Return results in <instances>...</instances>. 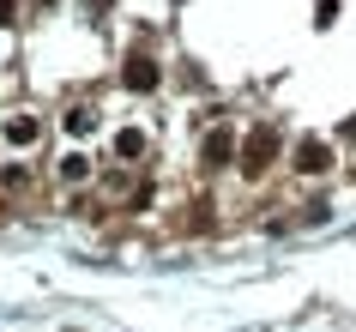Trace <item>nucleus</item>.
Returning <instances> with one entry per match:
<instances>
[{"mask_svg":"<svg viewBox=\"0 0 356 332\" xmlns=\"http://www.w3.org/2000/svg\"><path fill=\"white\" fill-rule=\"evenodd\" d=\"M236 151H242L236 127H211L206 139H200V169H206V175H224V169L236 164Z\"/></svg>","mask_w":356,"mask_h":332,"instance_id":"nucleus-3","label":"nucleus"},{"mask_svg":"<svg viewBox=\"0 0 356 332\" xmlns=\"http://www.w3.org/2000/svg\"><path fill=\"white\" fill-rule=\"evenodd\" d=\"M60 182H67V187L91 182V157H85V151H67V157H60Z\"/></svg>","mask_w":356,"mask_h":332,"instance_id":"nucleus-7","label":"nucleus"},{"mask_svg":"<svg viewBox=\"0 0 356 332\" xmlns=\"http://www.w3.org/2000/svg\"><path fill=\"white\" fill-rule=\"evenodd\" d=\"M0 24H13V0H0Z\"/></svg>","mask_w":356,"mask_h":332,"instance_id":"nucleus-12","label":"nucleus"},{"mask_svg":"<svg viewBox=\"0 0 356 332\" xmlns=\"http://www.w3.org/2000/svg\"><path fill=\"white\" fill-rule=\"evenodd\" d=\"M338 145H356V115H344V127H338Z\"/></svg>","mask_w":356,"mask_h":332,"instance_id":"nucleus-11","label":"nucleus"},{"mask_svg":"<svg viewBox=\"0 0 356 332\" xmlns=\"http://www.w3.org/2000/svg\"><path fill=\"white\" fill-rule=\"evenodd\" d=\"M211 218H218V212H211V200H193V205H188V223H181V230H188V236H206Z\"/></svg>","mask_w":356,"mask_h":332,"instance_id":"nucleus-9","label":"nucleus"},{"mask_svg":"<svg viewBox=\"0 0 356 332\" xmlns=\"http://www.w3.org/2000/svg\"><path fill=\"white\" fill-rule=\"evenodd\" d=\"M0 139H6V145H37V139H42V121H37L31 109H19V115H6Z\"/></svg>","mask_w":356,"mask_h":332,"instance_id":"nucleus-5","label":"nucleus"},{"mask_svg":"<svg viewBox=\"0 0 356 332\" xmlns=\"http://www.w3.org/2000/svg\"><path fill=\"white\" fill-rule=\"evenodd\" d=\"M278 157H284L278 121H260V127L242 139V151H236V169H242V182H266V175L278 169Z\"/></svg>","mask_w":356,"mask_h":332,"instance_id":"nucleus-1","label":"nucleus"},{"mask_svg":"<svg viewBox=\"0 0 356 332\" xmlns=\"http://www.w3.org/2000/svg\"><path fill=\"white\" fill-rule=\"evenodd\" d=\"M290 169H296L302 182L332 175V169H338V139H326V133H302L296 145H290Z\"/></svg>","mask_w":356,"mask_h":332,"instance_id":"nucleus-2","label":"nucleus"},{"mask_svg":"<svg viewBox=\"0 0 356 332\" xmlns=\"http://www.w3.org/2000/svg\"><path fill=\"white\" fill-rule=\"evenodd\" d=\"M121 85L139 91V97H151L157 85H163V73H157V61H151V55H127V61H121Z\"/></svg>","mask_w":356,"mask_h":332,"instance_id":"nucleus-4","label":"nucleus"},{"mask_svg":"<svg viewBox=\"0 0 356 332\" xmlns=\"http://www.w3.org/2000/svg\"><path fill=\"white\" fill-rule=\"evenodd\" d=\"M60 127L73 133V139H85V133H97V109H91V103H73V109L60 115Z\"/></svg>","mask_w":356,"mask_h":332,"instance_id":"nucleus-6","label":"nucleus"},{"mask_svg":"<svg viewBox=\"0 0 356 332\" xmlns=\"http://www.w3.org/2000/svg\"><path fill=\"white\" fill-rule=\"evenodd\" d=\"M31 182H37V175H31L24 164H6V169H0V187H6V193H31Z\"/></svg>","mask_w":356,"mask_h":332,"instance_id":"nucleus-10","label":"nucleus"},{"mask_svg":"<svg viewBox=\"0 0 356 332\" xmlns=\"http://www.w3.org/2000/svg\"><path fill=\"white\" fill-rule=\"evenodd\" d=\"M115 157H127V164H133V157H145V133L121 127V133H115Z\"/></svg>","mask_w":356,"mask_h":332,"instance_id":"nucleus-8","label":"nucleus"},{"mask_svg":"<svg viewBox=\"0 0 356 332\" xmlns=\"http://www.w3.org/2000/svg\"><path fill=\"white\" fill-rule=\"evenodd\" d=\"M42 6H49V0H42Z\"/></svg>","mask_w":356,"mask_h":332,"instance_id":"nucleus-13","label":"nucleus"}]
</instances>
